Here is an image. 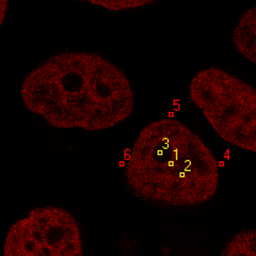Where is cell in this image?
<instances>
[{
	"instance_id": "obj_1",
	"label": "cell",
	"mask_w": 256,
	"mask_h": 256,
	"mask_svg": "<svg viewBox=\"0 0 256 256\" xmlns=\"http://www.w3.org/2000/svg\"><path fill=\"white\" fill-rule=\"evenodd\" d=\"M21 100L31 114L62 130L98 132L126 121L134 92L122 69L92 52L50 56L22 80Z\"/></svg>"
},
{
	"instance_id": "obj_7",
	"label": "cell",
	"mask_w": 256,
	"mask_h": 256,
	"mask_svg": "<svg viewBox=\"0 0 256 256\" xmlns=\"http://www.w3.org/2000/svg\"><path fill=\"white\" fill-rule=\"evenodd\" d=\"M90 4L98 5L110 12H124L142 8L144 5L153 4L152 0H90Z\"/></svg>"
},
{
	"instance_id": "obj_4",
	"label": "cell",
	"mask_w": 256,
	"mask_h": 256,
	"mask_svg": "<svg viewBox=\"0 0 256 256\" xmlns=\"http://www.w3.org/2000/svg\"><path fill=\"white\" fill-rule=\"evenodd\" d=\"M84 254L79 220L57 206L34 207L8 230L5 256H82Z\"/></svg>"
},
{
	"instance_id": "obj_6",
	"label": "cell",
	"mask_w": 256,
	"mask_h": 256,
	"mask_svg": "<svg viewBox=\"0 0 256 256\" xmlns=\"http://www.w3.org/2000/svg\"><path fill=\"white\" fill-rule=\"evenodd\" d=\"M220 254L224 256H255L256 232L255 229H244L234 234L223 246Z\"/></svg>"
},
{
	"instance_id": "obj_3",
	"label": "cell",
	"mask_w": 256,
	"mask_h": 256,
	"mask_svg": "<svg viewBox=\"0 0 256 256\" xmlns=\"http://www.w3.org/2000/svg\"><path fill=\"white\" fill-rule=\"evenodd\" d=\"M188 95L217 136L236 148L256 152V89L220 66L192 76Z\"/></svg>"
},
{
	"instance_id": "obj_8",
	"label": "cell",
	"mask_w": 256,
	"mask_h": 256,
	"mask_svg": "<svg viewBox=\"0 0 256 256\" xmlns=\"http://www.w3.org/2000/svg\"><path fill=\"white\" fill-rule=\"evenodd\" d=\"M6 9H8V2L6 0H2V2H0V25H2V22H4Z\"/></svg>"
},
{
	"instance_id": "obj_2",
	"label": "cell",
	"mask_w": 256,
	"mask_h": 256,
	"mask_svg": "<svg viewBox=\"0 0 256 256\" xmlns=\"http://www.w3.org/2000/svg\"><path fill=\"white\" fill-rule=\"evenodd\" d=\"M124 178L138 200L168 208H194L220 188V162L196 132L176 118L142 128L124 160Z\"/></svg>"
},
{
	"instance_id": "obj_5",
	"label": "cell",
	"mask_w": 256,
	"mask_h": 256,
	"mask_svg": "<svg viewBox=\"0 0 256 256\" xmlns=\"http://www.w3.org/2000/svg\"><path fill=\"white\" fill-rule=\"evenodd\" d=\"M234 47L244 58L256 63V8L246 10L240 16L232 34Z\"/></svg>"
}]
</instances>
